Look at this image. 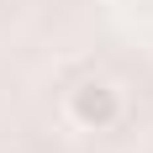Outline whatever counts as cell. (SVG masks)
<instances>
[{
  "mask_svg": "<svg viewBox=\"0 0 153 153\" xmlns=\"http://www.w3.org/2000/svg\"><path fill=\"white\" fill-rule=\"evenodd\" d=\"M69 122L85 127V132H106V127H116V116H122V90L116 85H106V79H85V85H74L69 90Z\"/></svg>",
  "mask_w": 153,
  "mask_h": 153,
  "instance_id": "6da1fadb",
  "label": "cell"
}]
</instances>
